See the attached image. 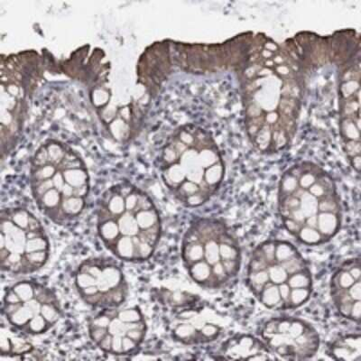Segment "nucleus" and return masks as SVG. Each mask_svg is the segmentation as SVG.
I'll return each mask as SVG.
<instances>
[{"label":"nucleus","instance_id":"1","mask_svg":"<svg viewBox=\"0 0 361 361\" xmlns=\"http://www.w3.org/2000/svg\"><path fill=\"white\" fill-rule=\"evenodd\" d=\"M97 232L117 259L144 262L157 250L162 224L146 193L130 183H121L102 195L97 212Z\"/></svg>","mask_w":361,"mask_h":361},{"label":"nucleus","instance_id":"2","mask_svg":"<svg viewBox=\"0 0 361 361\" xmlns=\"http://www.w3.org/2000/svg\"><path fill=\"white\" fill-rule=\"evenodd\" d=\"M30 183L38 208L54 224H69L85 211L89 173L70 148L57 143L42 147L32 160Z\"/></svg>","mask_w":361,"mask_h":361},{"label":"nucleus","instance_id":"3","mask_svg":"<svg viewBox=\"0 0 361 361\" xmlns=\"http://www.w3.org/2000/svg\"><path fill=\"white\" fill-rule=\"evenodd\" d=\"M247 286L271 310H293L309 301L312 277L308 263L293 244L269 240L255 248L247 266Z\"/></svg>","mask_w":361,"mask_h":361},{"label":"nucleus","instance_id":"4","mask_svg":"<svg viewBox=\"0 0 361 361\" xmlns=\"http://www.w3.org/2000/svg\"><path fill=\"white\" fill-rule=\"evenodd\" d=\"M180 256L190 277L204 288H222L240 270V244L228 226L215 219H201L190 226Z\"/></svg>","mask_w":361,"mask_h":361},{"label":"nucleus","instance_id":"5","mask_svg":"<svg viewBox=\"0 0 361 361\" xmlns=\"http://www.w3.org/2000/svg\"><path fill=\"white\" fill-rule=\"evenodd\" d=\"M50 241L41 221L27 209H8L0 215V260L3 272L28 275L50 257Z\"/></svg>","mask_w":361,"mask_h":361},{"label":"nucleus","instance_id":"6","mask_svg":"<svg viewBox=\"0 0 361 361\" xmlns=\"http://www.w3.org/2000/svg\"><path fill=\"white\" fill-rule=\"evenodd\" d=\"M2 317L24 335H41L62 317L59 300L53 290L39 282L24 280L9 286L2 301Z\"/></svg>","mask_w":361,"mask_h":361},{"label":"nucleus","instance_id":"7","mask_svg":"<svg viewBox=\"0 0 361 361\" xmlns=\"http://www.w3.org/2000/svg\"><path fill=\"white\" fill-rule=\"evenodd\" d=\"M121 306L102 309L89 322V335L93 343L111 355L135 353L147 335V322L140 309Z\"/></svg>","mask_w":361,"mask_h":361},{"label":"nucleus","instance_id":"8","mask_svg":"<svg viewBox=\"0 0 361 361\" xmlns=\"http://www.w3.org/2000/svg\"><path fill=\"white\" fill-rule=\"evenodd\" d=\"M74 281L80 298L93 307H118L128 298L123 271L111 259L95 257L83 261L74 274Z\"/></svg>","mask_w":361,"mask_h":361},{"label":"nucleus","instance_id":"9","mask_svg":"<svg viewBox=\"0 0 361 361\" xmlns=\"http://www.w3.org/2000/svg\"><path fill=\"white\" fill-rule=\"evenodd\" d=\"M261 338L273 355L288 360H305L319 350L320 337L310 324L298 318L271 319L261 329Z\"/></svg>","mask_w":361,"mask_h":361},{"label":"nucleus","instance_id":"10","mask_svg":"<svg viewBox=\"0 0 361 361\" xmlns=\"http://www.w3.org/2000/svg\"><path fill=\"white\" fill-rule=\"evenodd\" d=\"M331 295L344 318L360 322L361 318V267L360 259L345 261L331 280Z\"/></svg>","mask_w":361,"mask_h":361},{"label":"nucleus","instance_id":"11","mask_svg":"<svg viewBox=\"0 0 361 361\" xmlns=\"http://www.w3.org/2000/svg\"><path fill=\"white\" fill-rule=\"evenodd\" d=\"M222 353L227 360H276L262 341L248 335L230 338Z\"/></svg>","mask_w":361,"mask_h":361},{"label":"nucleus","instance_id":"12","mask_svg":"<svg viewBox=\"0 0 361 361\" xmlns=\"http://www.w3.org/2000/svg\"><path fill=\"white\" fill-rule=\"evenodd\" d=\"M360 334L344 337L331 346V356L336 360H360Z\"/></svg>","mask_w":361,"mask_h":361}]
</instances>
